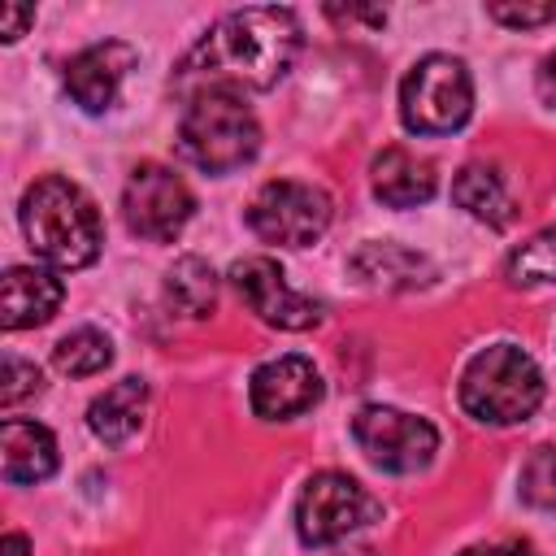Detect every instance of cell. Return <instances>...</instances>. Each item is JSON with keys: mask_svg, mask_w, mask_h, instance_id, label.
Returning a JSON list of instances; mask_svg holds the SVG:
<instances>
[{"mask_svg": "<svg viewBox=\"0 0 556 556\" xmlns=\"http://www.w3.org/2000/svg\"><path fill=\"white\" fill-rule=\"evenodd\" d=\"M508 282L517 287H539V282H556V226H543L539 235H530L504 265Z\"/></svg>", "mask_w": 556, "mask_h": 556, "instance_id": "44dd1931", "label": "cell"}, {"mask_svg": "<svg viewBox=\"0 0 556 556\" xmlns=\"http://www.w3.org/2000/svg\"><path fill=\"white\" fill-rule=\"evenodd\" d=\"M300 56V17L278 4H252L217 17L178 65V87L200 91H269Z\"/></svg>", "mask_w": 556, "mask_h": 556, "instance_id": "6da1fadb", "label": "cell"}, {"mask_svg": "<svg viewBox=\"0 0 556 556\" xmlns=\"http://www.w3.org/2000/svg\"><path fill=\"white\" fill-rule=\"evenodd\" d=\"M0 469L4 482L13 486H30L56 473V439L48 426L26 421V417H9L0 426Z\"/></svg>", "mask_w": 556, "mask_h": 556, "instance_id": "9a60e30c", "label": "cell"}, {"mask_svg": "<svg viewBox=\"0 0 556 556\" xmlns=\"http://www.w3.org/2000/svg\"><path fill=\"white\" fill-rule=\"evenodd\" d=\"M473 113L469 65L452 52H426L400 83V122L413 135H452Z\"/></svg>", "mask_w": 556, "mask_h": 556, "instance_id": "5b68a950", "label": "cell"}, {"mask_svg": "<svg viewBox=\"0 0 556 556\" xmlns=\"http://www.w3.org/2000/svg\"><path fill=\"white\" fill-rule=\"evenodd\" d=\"M248 226L265 243L308 248L330 226V195L313 182H300V178H274L252 195Z\"/></svg>", "mask_w": 556, "mask_h": 556, "instance_id": "52a82bcc", "label": "cell"}, {"mask_svg": "<svg viewBox=\"0 0 556 556\" xmlns=\"http://www.w3.org/2000/svg\"><path fill=\"white\" fill-rule=\"evenodd\" d=\"M460 556H534V552L521 543H482V547H465Z\"/></svg>", "mask_w": 556, "mask_h": 556, "instance_id": "4316f807", "label": "cell"}, {"mask_svg": "<svg viewBox=\"0 0 556 556\" xmlns=\"http://www.w3.org/2000/svg\"><path fill=\"white\" fill-rule=\"evenodd\" d=\"M35 22V9L30 4H0V39L13 43L22 39V30Z\"/></svg>", "mask_w": 556, "mask_h": 556, "instance_id": "d4e9b609", "label": "cell"}, {"mask_svg": "<svg viewBox=\"0 0 556 556\" xmlns=\"http://www.w3.org/2000/svg\"><path fill=\"white\" fill-rule=\"evenodd\" d=\"M321 374L308 356L291 352V356H274L265 361L252 382H248V404L256 417L265 421H291L300 413H308L313 404H321Z\"/></svg>", "mask_w": 556, "mask_h": 556, "instance_id": "8fae6325", "label": "cell"}, {"mask_svg": "<svg viewBox=\"0 0 556 556\" xmlns=\"http://www.w3.org/2000/svg\"><path fill=\"white\" fill-rule=\"evenodd\" d=\"M109 361H113V339L96 326H78L52 348V365L70 378H91V374L109 369Z\"/></svg>", "mask_w": 556, "mask_h": 556, "instance_id": "ffe728a7", "label": "cell"}, {"mask_svg": "<svg viewBox=\"0 0 556 556\" xmlns=\"http://www.w3.org/2000/svg\"><path fill=\"white\" fill-rule=\"evenodd\" d=\"M191 213H195V195L169 165L143 161L130 169V178L122 187V217H126L130 235L152 239V243H169L182 235Z\"/></svg>", "mask_w": 556, "mask_h": 556, "instance_id": "9c48e42d", "label": "cell"}, {"mask_svg": "<svg viewBox=\"0 0 556 556\" xmlns=\"http://www.w3.org/2000/svg\"><path fill=\"white\" fill-rule=\"evenodd\" d=\"M352 439L369 465L387 473H421L439 452V430L426 417L391 404H365L352 417Z\"/></svg>", "mask_w": 556, "mask_h": 556, "instance_id": "ba28073f", "label": "cell"}, {"mask_svg": "<svg viewBox=\"0 0 556 556\" xmlns=\"http://www.w3.org/2000/svg\"><path fill=\"white\" fill-rule=\"evenodd\" d=\"M165 295L182 317H208L217 304V274L204 256H178L165 274Z\"/></svg>", "mask_w": 556, "mask_h": 556, "instance_id": "d6986e66", "label": "cell"}, {"mask_svg": "<svg viewBox=\"0 0 556 556\" xmlns=\"http://www.w3.org/2000/svg\"><path fill=\"white\" fill-rule=\"evenodd\" d=\"M130 70H135V48L122 39H104V43L83 48L65 65V91L83 113H104L117 104Z\"/></svg>", "mask_w": 556, "mask_h": 556, "instance_id": "7c38bea8", "label": "cell"}, {"mask_svg": "<svg viewBox=\"0 0 556 556\" xmlns=\"http://www.w3.org/2000/svg\"><path fill=\"white\" fill-rule=\"evenodd\" d=\"M61 278L43 265H9L4 282H0V321L4 330H26V326H43L56 308H61Z\"/></svg>", "mask_w": 556, "mask_h": 556, "instance_id": "4fadbf2b", "label": "cell"}, {"mask_svg": "<svg viewBox=\"0 0 556 556\" xmlns=\"http://www.w3.org/2000/svg\"><path fill=\"white\" fill-rule=\"evenodd\" d=\"M543 404V374L517 343H491L460 374V408L482 426H517Z\"/></svg>", "mask_w": 556, "mask_h": 556, "instance_id": "3957f363", "label": "cell"}, {"mask_svg": "<svg viewBox=\"0 0 556 556\" xmlns=\"http://www.w3.org/2000/svg\"><path fill=\"white\" fill-rule=\"evenodd\" d=\"M0 556H30V539L17 534V530H9V534L0 539Z\"/></svg>", "mask_w": 556, "mask_h": 556, "instance_id": "83f0119b", "label": "cell"}, {"mask_svg": "<svg viewBox=\"0 0 556 556\" xmlns=\"http://www.w3.org/2000/svg\"><path fill=\"white\" fill-rule=\"evenodd\" d=\"M369 187L387 208H417L434 195L439 174L426 156H417L408 148H382L369 165Z\"/></svg>", "mask_w": 556, "mask_h": 556, "instance_id": "5bb4252c", "label": "cell"}, {"mask_svg": "<svg viewBox=\"0 0 556 556\" xmlns=\"http://www.w3.org/2000/svg\"><path fill=\"white\" fill-rule=\"evenodd\" d=\"M178 148L191 165H200L208 174H230L256 156L261 126L235 91H200L182 109Z\"/></svg>", "mask_w": 556, "mask_h": 556, "instance_id": "277c9868", "label": "cell"}, {"mask_svg": "<svg viewBox=\"0 0 556 556\" xmlns=\"http://www.w3.org/2000/svg\"><path fill=\"white\" fill-rule=\"evenodd\" d=\"M378 517V500L348 473L321 469L300 486L295 500V534L308 547H330L343 543L348 534L365 530Z\"/></svg>", "mask_w": 556, "mask_h": 556, "instance_id": "8992f818", "label": "cell"}, {"mask_svg": "<svg viewBox=\"0 0 556 556\" xmlns=\"http://www.w3.org/2000/svg\"><path fill=\"white\" fill-rule=\"evenodd\" d=\"M230 282L239 300L278 330H313L321 321V304L304 291H295L274 256H243L230 265Z\"/></svg>", "mask_w": 556, "mask_h": 556, "instance_id": "30bf717a", "label": "cell"}, {"mask_svg": "<svg viewBox=\"0 0 556 556\" xmlns=\"http://www.w3.org/2000/svg\"><path fill=\"white\" fill-rule=\"evenodd\" d=\"M521 500L543 513H556V447H539L521 465Z\"/></svg>", "mask_w": 556, "mask_h": 556, "instance_id": "7402d4cb", "label": "cell"}, {"mask_svg": "<svg viewBox=\"0 0 556 556\" xmlns=\"http://www.w3.org/2000/svg\"><path fill=\"white\" fill-rule=\"evenodd\" d=\"M143 417H148V382L143 378H122L113 382L109 391H100L87 408V426L96 439H104L109 447H122L130 443L139 430H143Z\"/></svg>", "mask_w": 556, "mask_h": 556, "instance_id": "2e32d148", "label": "cell"}, {"mask_svg": "<svg viewBox=\"0 0 556 556\" xmlns=\"http://www.w3.org/2000/svg\"><path fill=\"white\" fill-rule=\"evenodd\" d=\"M43 391V378H39V369L30 365V361H22V356H4V365H0V404L4 408H17L22 400H30V395H39Z\"/></svg>", "mask_w": 556, "mask_h": 556, "instance_id": "603a6c76", "label": "cell"}, {"mask_svg": "<svg viewBox=\"0 0 556 556\" xmlns=\"http://www.w3.org/2000/svg\"><path fill=\"white\" fill-rule=\"evenodd\" d=\"M486 13L500 22V26H513V30H526V26H543V22H556V0H543V4H517V0H495L486 4Z\"/></svg>", "mask_w": 556, "mask_h": 556, "instance_id": "cb8c5ba5", "label": "cell"}, {"mask_svg": "<svg viewBox=\"0 0 556 556\" xmlns=\"http://www.w3.org/2000/svg\"><path fill=\"white\" fill-rule=\"evenodd\" d=\"M534 87H539V100H543L547 109H556V52H547V56L539 61Z\"/></svg>", "mask_w": 556, "mask_h": 556, "instance_id": "484cf974", "label": "cell"}, {"mask_svg": "<svg viewBox=\"0 0 556 556\" xmlns=\"http://www.w3.org/2000/svg\"><path fill=\"white\" fill-rule=\"evenodd\" d=\"M452 200L469 213V217H478V222H486V226H508L513 222V191H508V178L495 169V165H482V161H473V165H465L456 178H452Z\"/></svg>", "mask_w": 556, "mask_h": 556, "instance_id": "ac0fdd59", "label": "cell"}, {"mask_svg": "<svg viewBox=\"0 0 556 556\" xmlns=\"http://www.w3.org/2000/svg\"><path fill=\"white\" fill-rule=\"evenodd\" d=\"M17 222L30 252L52 269H87L100 256V243H104L100 208L78 182L61 174L35 178L22 191Z\"/></svg>", "mask_w": 556, "mask_h": 556, "instance_id": "7a4b0ae2", "label": "cell"}, {"mask_svg": "<svg viewBox=\"0 0 556 556\" xmlns=\"http://www.w3.org/2000/svg\"><path fill=\"white\" fill-rule=\"evenodd\" d=\"M352 274L369 287H382V291H413V287H426L434 278V265L421 252L382 239V243H365L352 256Z\"/></svg>", "mask_w": 556, "mask_h": 556, "instance_id": "e0dca14e", "label": "cell"}]
</instances>
